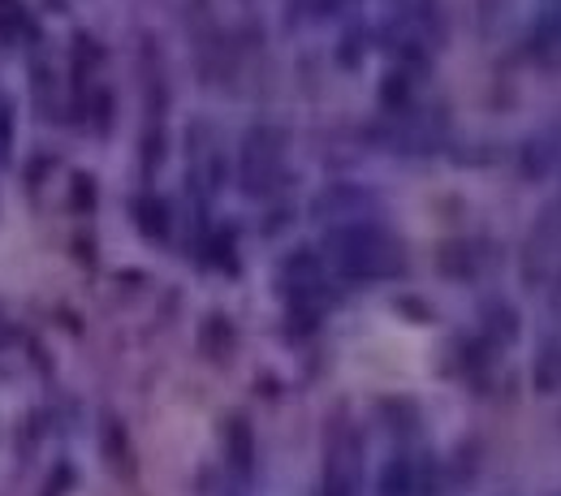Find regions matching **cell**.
<instances>
[{"label": "cell", "instance_id": "6da1fadb", "mask_svg": "<svg viewBox=\"0 0 561 496\" xmlns=\"http://www.w3.org/2000/svg\"><path fill=\"white\" fill-rule=\"evenodd\" d=\"M329 259L351 281H385V277H398L402 264H407L398 238L389 229L371 224V220L337 224L329 233Z\"/></svg>", "mask_w": 561, "mask_h": 496}, {"label": "cell", "instance_id": "7a4b0ae2", "mask_svg": "<svg viewBox=\"0 0 561 496\" xmlns=\"http://www.w3.org/2000/svg\"><path fill=\"white\" fill-rule=\"evenodd\" d=\"M285 169V130L277 126H255L242 139V155H238V177L247 195H268L280 182Z\"/></svg>", "mask_w": 561, "mask_h": 496}, {"label": "cell", "instance_id": "3957f363", "mask_svg": "<svg viewBox=\"0 0 561 496\" xmlns=\"http://www.w3.org/2000/svg\"><path fill=\"white\" fill-rule=\"evenodd\" d=\"M26 39H35V18L26 13L22 0H0V44L18 48Z\"/></svg>", "mask_w": 561, "mask_h": 496}, {"label": "cell", "instance_id": "277c9868", "mask_svg": "<svg viewBox=\"0 0 561 496\" xmlns=\"http://www.w3.org/2000/svg\"><path fill=\"white\" fill-rule=\"evenodd\" d=\"M531 53H536V61H545V66H561V9L540 18V26H536V35H531Z\"/></svg>", "mask_w": 561, "mask_h": 496}, {"label": "cell", "instance_id": "5b68a950", "mask_svg": "<svg viewBox=\"0 0 561 496\" xmlns=\"http://www.w3.org/2000/svg\"><path fill=\"white\" fill-rule=\"evenodd\" d=\"M233 342H238V337H233V324H229L225 315H208V320H204V328H199V350L208 358H216V362L229 358L233 355Z\"/></svg>", "mask_w": 561, "mask_h": 496}, {"label": "cell", "instance_id": "8992f818", "mask_svg": "<svg viewBox=\"0 0 561 496\" xmlns=\"http://www.w3.org/2000/svg\"><path fill=\"white\" fill-rule=\"evenodd\" d=\"M135 212H139V229L147 233V238H164V233H169V208H164V199L142 195Z\"/></svg>", "mask_w": 561, "mask_h": 496}, {"label": "cell", "instance_id": "52a82bcc", "mask_svg": "<svg viewBox=\"0 0 561 496\" xmlns=\"http://www.w3.org/2000/svg\"><path fill=\"white\" fill-rule=\"evenodd\" d=\"M536 384H540V393H553V389H561V350H549V355H540V367H536Z\"/></svg>", "mask_w": 561, "mask_h": 496}, {"label": "cell", "instance_id": "ba28073f", "mask_svg": "<svg viewBox=\"0 0 561 496\" xmlns=\"http://www.w3.org/2000/svg\"><path fill=\"white\" fill-rule=\"evenodd\" d=\"M229 453L238 458V466H247V458H251V431H247L242 419L229 424Z\"/></svg>", "mask_w": 561, "mask_h": 496}, {"label": "cell", "instance_id": "9c48e42d", "mask_svg": "<svg viewBox=\"0 0 561 496\" xmlns=\"http://www.w3.org/2000/svg\"><path fill=\"white\" fill-rule=\"evenodd\" d=\"M9 342H13V324H9V320H4V315H0V350H4V346H9Z\"/></svg>", "mask_w": 561, "mask_h": 496}, {"label": "cell", "instance_id": "30bf717a", "mask_svg": "<svg viewBox=\"0 0 561 496\" xmlns=\"http://www.w3.org/2000/svg\"><path fill=\"white\" fill-rule=\"evenodd\" d=\"M342 4H351V0H316L320 13H333V9H342Z\"/></svg>", "mask_w": 561, "mask_h": 496}, {"label": "cell", "instance_id": "8fae6325", "mask_svg": "<svg viewBox=\"0 0 561 496\" xmlns=\"http://www.w3.org/2000/svg\"><path fill=\"white\" fill-rule=\"evenodd\" d=\"M53 4H61V0H53Z\"/></svg>", "mask_w": 561, "mask_h": 496}]
</instances>
